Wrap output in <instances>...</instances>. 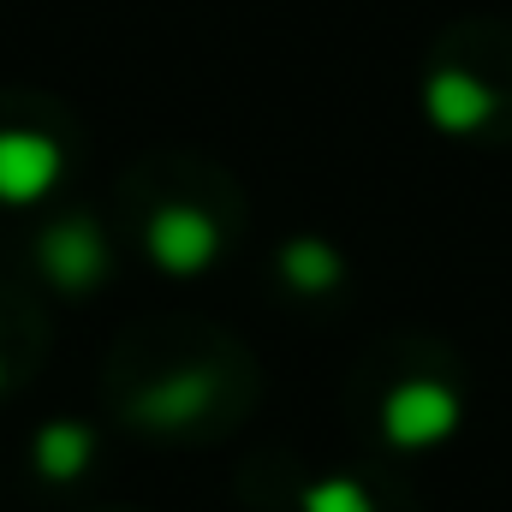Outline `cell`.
Instances as JSON below:
<instances>
[{
	"mask_svg": "<svg viewBox=\"0 0 512 512\" xmlns=\"http://www.w3.org/2000/svg\"><path fill=\"white\" fill-rule=\"evenodd\" d=\"M42 262H48V274L60 280V286H72V292H84V286H96L102 280V233L96 227H84V221H66V227H54L48 239H42Z\"/></svg>",
	"mask_w": 512,
	"mask_h": 512,
	"instance_id": "obj_5",
	"label": "cell"
},
{
	"mask_svg": "<svg viewBox=\"0 0 512 512\" xmlns=\"http://www.w3.org/2000/svg\"><path fill=\"white\" fill-rule=\"evenodd\" d=\"M340 274H346V262L340 251L328 245V239H292L286 251H280V280L292 286V292H304V298H322V292H334L340 286Z\"/></svg>",
	"mask_w": 512,
	"mask_h": 512,
	"instance_id": "obj_7",
	"label": "cell"
},
{
	"mask_svg": "<svg viewBox=\"0 0 512 512\" xmlns=\"http://www.w3.org/2000/svg\"><path fill=\"white\" fill-rule=\"evenodd\" d=\"M209 405H215V376L209 370H179V376H167V382H155L143 393V417L155 429H185Z\"/></svg>",
	"mask_w": 512,
	"mask_h": 512,
	"instance_id": "obj_6",
	"label": "cell"
},
{
	"mask_svg": "<svg viewBox=\"0 0 512 512\" xmlns=\"http://www.w3.org/2000/svg\"><path fill=\"white\" fill-rule=\"evenodd\" d=\"M90 453H96V435H90L84 423H48V429L36 435V471H42L48 483L84 477V471H90Z\"/></svg>",
	"mask_w": 512,
	"mask_h": 512,
	"instance_id": "obj_8",
	"label": "cell"
},
{
	"mask_svg": "<svg viewBox=\"0 0 512 512\" xmlns=\"http://www.w3.org/2000/svg\"><path fill=\"white\" fill-rule=\"evenodd\" d=\"M459 423H465V399L447 382H429V376L387 387V399H382V435H387V447H399V453L441 447L447 435H459Z\"/></svg>",
	"mask_w": 512,
	"mask_h": 512,
	"instance_id": "obj_1",
	"label": "cell"
},
{
	"mask_svg": "<svg viewBox=\"0 0 512 512\" xmlns=\"http://www.w3.org/2000/svg\"><path fill=\"white\" fill-rule=\"evenodd\" d=\"M60 143L42 131H0V203L24 209L60 185Z\"/></svg>",
	"mask_w": 512,
	"mask_h": 512,
	"instance_id": "obj_3",
	"label": "cell"
},
{
	"mask_svg": "<svg viewBox=\"0 0 512 512\" xmlns=\"http://www.w3.org/2000/svg\"><path fill=\"white\" fill-rule=\"evenodd\" d=\"M298 512H376V501L358 477H322L298 495Z\"/></svg>",
	"mask_w": 512,
	"mask_h": 512,
	"instance_id": "obj_9",
	"label": "cell"
},
{
	"mask_svg": "<svg viewBox=\"0 0 512 512\" xmlns=\"http://www.w3.org/2000/svg\"><path fill=\"white\" fill-rule=\"evenodd\" d=\"M143 245L155 256V268H167V274H203L215 251H221V233H215V221L203 215V209H191V203H167V209H155L149 215V233H143Z\"/></svg>",
	"mask_w": 512,
	"mask_h": 512,
	"instance_id": "obj_2",
	"label": "cell"
},
{
	"mask_svg": "<svg viewBox=\"0 0 512 512\" xmlns=\"http://www.w3.org/2000/svg\"><path fill=\"white\" fill-rule=\"evenodd\" d=\"M423 114H429V126L465 137V131H483V126H489V114H495V90H489L477 72L441 66V72L423 84Z\"/></svg>",
	"mask_w": 512,
	"mask_h": 512,
	"instance_id": "obj_4",
	"label": "cell"
}]
</instances>
